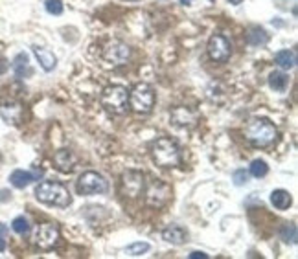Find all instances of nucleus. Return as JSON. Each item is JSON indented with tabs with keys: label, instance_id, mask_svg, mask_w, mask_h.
Here are the masks:
<instances>
[{
	"label": "nucleus",
	"instance_id": "nucleus-1",
	"mask_svg": "<svg viewBox=\"0 0 298 259\" xmlns=\"http://www.w3.org/2000/svg\"><path fill=\"white\" fill-rule=\"evenodd\" d=\"M245 138L256 147H269L276 142L278 131L269 119L252 118L245 125Z\"/></svg>",
	"mask_w": 298,
	"mask_h": 259
},
{
	"label": "nucleus",
	"instance_id": "nucleus-2",
	"mask_svg": "<svg viewBox=\"0 0 298 259\" xmlns=\"http://www.w3.org/2000/svg\"><path fill=\"white\" fill-rule=\"evenodd\" d=\"M35 197L39 202L43 204H48V206H59V208H66L70 206L72 197L68 193V189L65 188L59 182H41L35 188Z\"/></svg>",
	"mask_w": 298,
	"mask_h": 259
},
{
	"label": "nucleus",
	"instance_id": "nucleus-3",
	"mask_svg": "<svg viewBox=\"0 0 298 259\" xmlns=\"http://www.w3.org/2000/svg\"><path fill=\"white\" fill-rule=\"evenodd\" d=\"M151 154H153L155 162L162 167H177L182 160L179 145L170 138H158L151 145Z\"/></svg>",
	"mask_w": 298,
	"mask_h": 259
},
{
	"label": "nucleus",
	"instance_id": "nucleus-4",
	"mask_svg": "<svg viewBox=\"0 0 298 259\" xmlns=\"http://www.w3.org/2000/svg\"><path fill=\"white\" fill-rule=\"evenodd\" d=\"M101 105L110 114H125L129 107V90L122 85H110L101 94Z\"/></svg>",
	"mask_w": 298,
	"mask_h": 259
},
{
	"label": "nucleus",
	"instance_id": "nucleus-5",
	"mask_svg": "<svg viewBox=\"0 0 298 259\" xmlns=\"http://www.w3.org/2000/svg\"><path fill=\"white\" fill-rule=\"evenodd\" d=\"M155 105V92L147 83H138L129 92V107L138 114H147Z\"/></svg>",
	"mask_w": 298,
	"mask_h": 259
},
{
	"label": "nucleus",
	"instance_id": "nucleus-6",
	"mask_svg": "<svg viewBox=\"0 0 298 259\" xmlns=\"http://www.w3.org/2000/svg\"><path fill=\"white\" fill-rule=\"evenodd\" d=\"M107 189H109L107 180L96 171H85L78 180L79 195H100L107 193Z\"/></svg>",
	"mask_w": 298,
	"mask_h": 259
},
{
	"label": "nucleus",
	"instance_id": "nucleus-7",
	"mask_svg": "<svg viewBox=\"0 0 298 259\" xmlns=\"http://www.w3.org/2000/svg\"><path fill=\"white\" fill-rule=\"evenodd\" d=\"M142 189H144V175L140 171H135V169H129L122 175L120 180V193L123 197L136 198L140 197Z\"/></svg>",
	"mask_w": 298,
	"mask_h": 259
},
{
	"label": "nucleus",
	"instance_id": "nucleus-8",
	"mask_svg": "<svg viewBox=\"0 0 298 259\" xmlns=\"http://www.w3.org/2000/svg\"><path fill=\"white\" fill-rule=\"evenodd\" d=\"M230 53H232V44H230V41L227 37L219 35V33H215V35L210 37V41H208V55L214 61L217 63L228 61Z\"/></svg>",
	"mask_w": 298,
	"mask_h": 259
},
{
	"label": "nucleus",
	"instance_id": "nucleus-9",
	"mask_svg": "<svg viewBox=\"0 0 298 259\" xmlns=\"http://www.w3.org/2000/svg\"><path fill=\"white\" fill-rule=\"evenodd\" d=\"M171 197V188L160 180H153L149 184L147 191H145V201H147L149 206H155V208H160L164 206Z\"/></svg>",
	"mask_w": 298,
	"mask_h": 259
},
{
	"label": "nucleus",
	"instance_id": "nucleus-10",
	"mask_svg": "<svg viewBox=\"0 0 298 259\" xmlns=\"http://www.w3.org/2000/svg\"><path fill=\"white\" fill-rule=\"evenodd\" d=\"M57 241H59V230H57V226H53V224H50V223H44L37 228L35 245L39 246V248L50 250L52 246L57 245Z\"/></svg>",
	"mask_w": 298,
	"mask_h": 259
},
{
	"label": "nucleus",
	"instance_id": "nucleus-11",
	"mask_svg": "<svg viewBox=\"0 0 298 259\" xmlns=\"http://www.w3.org/2000/svg\"><path fill=\"white\" fill-rule=\"evenodd\" d=\"M129 55H131V52H129V48L123 43H110L103 50V59L107 63H113V65H123V63H127Z\"/></svg>",
	"mask_w": 298,
	"mask_h": 259
},
{
	"label": "nucleus",
	"instance_id": "nucleus-12",
	"mask_svg": "<svg viewBox=\"0 0 298 259\" xmlns=\"http://www.w3.org/2000/svg\"><path fill=\"white\" fill-rule=\"evenodd\" d=\"M33 53H35L37 61H39L41 68L46 72H52L57 65V59L53 55V52H50L48 48H43V46H33Z\"/></svg>",
	"mask_w": 298,
	"mask_h": 259
},
{
	"label": "nucleus",
	"instance_id": "nucleus-13",
	"mask_svg": "<svg viewBox=\"0 0 298 259\" xmlns=\"http://www.w3.org/2000/svg\"><path fill=\"white\" fill-rule=\"evenodd\" d=\"M171 118H173L175 125H182V127H193L195 122H197V116L193 114L190 109H186V107H177L171 112Z\"/></svg>",
	"mask_w": 298,
	"mask_h": 259
},
{
	"label": "nucleus",
	"instance_id": "nucleus-14",
	"mask_svg": "<svg viewBox=\"0 0 298 259\" xmlns=\"http://www.w3.org/2000/svg\"><path fill=\"white\" fill-rule=\"evenodd\" d=\"M53 160H55L57 167L61 169V171L65 173H70L72 169L76 167V162H78V158L74 156V153L68 149H59L55 153V156H53Z\"/></svg>",
	"mask_w": 298,
	"mask_h": 259
},
{
	"label": "nucleus",
	"instance_id": "nucleus-15",
	"mask_svg": "<svg viewBox=\"0 0 298 259\" xmlns=\"http://www.w3.org/2000/svg\"><path fill=\"white\" fill-rule=\"evenodd\" d=\"M162 237H164V241L179 246V245H184L186 243L188 233H186L184 228H180V226H177V224H171V226H167V228L162 232Z\"/></svg>",
	"mask_w": 298,
	"mask_h": 259
},
{
	"label": "nucleus",
	"instance_id": "nucleus-16",
	"mask_svg": "<svg viewBox=\"0 0 298 259\" xmlns=\"http://www.w3.org/2000/svg\"><path fill=\"white\" fill-rule=\"evenodd\" d=\"M33 173L30 171H24V169H15L11 175H9V182L13 188H18V189H24L33 182Z\"/></svg>",
	"mask_w": 298,
	"mask_h": 259
},
{
	"label": "nucleus",
	"instance_id": "nucleus-17",
	"mask_svg": "<svg viewBox=\"0 0 298 259\" xmlns=\"http://www.w3.org/2000/svg\"><path fill=\"white\" fill-rule=\"evenodd\" d=\"M271 204L276 210H287L293 204V198H291L289 191H285V189H274L271 193Z\"/></svg>",
	"mask_w": 298,
	"mask_h": 259
},
{
	"label": "nucleus",
	"instance_id": "nucleus-18",
	"mask_svg": "<svg viewBox=\"0 0 298 259\" xmlns=\"http://www.w3.org/2000/svg\"><path fill=\"white\" fill-rule=\"evenodd\" d=\"M0 114L8 123H18L22 116V109L18 103H6L0 107Z\"/></svg>",
	"mask_w": 298,
	"mask_h": 259
},
{
	"label": "nucleus",
	"instance_id": "nucleus-19",
	"mask_svg": "<svg viewBox=\"0 0 298 259\" xmlns=\"http://www.w3.org/2000/svg\"><path fill=\"white\" fill-rule=\"evenodd\" d=\"M13 68H15V74H17V77H30L31 74H33V70L30 68V59H28V55L24 52L18 53L17 57H15V63H13Z\"/></svg>",
	"mask_w": 298,
	"mask_h": 259
},
{
	"label": "nucleus",
	"instance_id": "nucleus-20",
	"mask_svg": "<svg viewBox=\"0 0 298 259\" xmlns=\"http://www.w3.org/2000/svg\"><path fill=\"white\" fill-rule=\"evenodd\" d=\"M287 85H289V77H287V74H284V72H280V70L271 72V75H269V87H271L272 90L284 92L285 88H287Z\"/></svg>",
	"mask_w": 298,
	"mask_h": 259
},
{
	"label": "nucleus",
	"instance_id": "nucleus-21",
	"mask_svg": "<svg viewBox=\"0 0 298 259\" xmlns=\"http://www.w3.org/2000/svg\"><path fill=\"white\" fill-rule=\"evenodd\" d=\"M274 59H276V65L280 68H284V70H291L294 66V63H296V57H294V53L291 50H282V52L276 53Z\"/></svg>",
	"mask_w": 298,
	"mask_h": 259
},
{
	"label": "nucleus",
	"instance_id": "nucleus-22",
	"mask_svg": "<svg viewBox=\"0 0 298 259\" xmlns=\"http://www.w3.org/2000/svg\"><path fill=\"white\" fill-rule=\"evenodd\" d=\"M269 173V166L265 160H254L250 164V175L256 176V178H263V176Z\"/></svg>",
	"mask_w": 298,
	"mask_h": 259
},
{
	"label": "nucleus",
	"instance_id": "nucleus-23",
	"mask_svg": "<svg viewBox=\"0 0 298 259\" xmlns=\"http://www.w3.org/2000/svg\"><path fill=\"white\" fill-rule=\"evenodd\" d=\"M11 228H13L15 233H18V235H28L30 233V223H28L26 217H17V219H13V223H11Z\"/></svg>",
	"mask_w": 298,
	"mask_h": 259
},
{
	"label": "nucleus",
	"instance_id": "nucleus-24",
	"mask_svg": "<svg viewBox=\"0 0 298 259\" xmlns=\"http://www.w3.org/2000/svg\"><path fill=\"white\" fill-rule=\"evenodd\" d=\"M280 237L285 243H296V226L294 224H285L280 232Z\"/></svg>",
	"mask_w": 298,
	"mask_h": 259
},
{
	"label": "nucleus",
	"instance_id": "nucleus-25",
	"mask_svg": "<svg viewBox=\"0 0 298 259\" xmlns=\"http://www.w3.org/2000/svg\"><path fill=\"white\" fill-rule=\"evenodd\" d=\"M147 250H149L147 243H133V245H129L127 248H125V254H129V255H142V254H145Z\"/></svg>",
	"mask_w": 298,
	"mask_h": 259
},
{
	"label": "nucleus",
	"instance_id": "nucleus-26",
	"mask_svg": "<svg viewBox=\"0 0 298 259\" xmlns=\"http://www.w3.org/2000/svg\"><path fill=\"white\" fill-rule=\"evenodd\" d=\"M249 43L252 46H259V44L267 43V33L263 30H254L252 33H249Z\"/></svg>",
	"mask_w": 298,
	"mask_h": 259
},
{
	"label": "nucleus",
	"instance_id": "nucleus-27",
	"mask_svg": "<svg viewBox=\"0 0 298 259\" xmlns=\"http://www.w3.org/2000/svg\"><path fill=\"white\" fill-rule=\"evenodd\" d=\"M44 8L50 15H61L63 13V2L61 0H46Z\"/></svg>",
	"mask_w": 298,
	"mask_h": 259
},
{
	"label": "nucleus",
	"instance_id": "nucleus-28",
	"mask_svg": "<svg viewBox=\"0 0 298 259\" xmlns=\"http://www.w3.org/2000/svg\"><path fill=\"white\" fill-rule=\"evenodd\" d=\"M232 180L236 186H245L249 182V171H245V169H236L232 175Z\"/></svg>",
	"mask_w": 298,
	"mask_h": 259
},
{
	"label": "nucleus",
	"instance_id": "nucleus-29",
	"mask_svg": "<svg viewBox=\"0 0 298 259\" xmlns=\"http://www.w3.org/2000/svg\"><path fill=\"white\" fill-rule=\"evenodd\" d=\"M190 257H192V259H199V257H201V259H206V257H208V255L202 254V252H192V254H190Z\"/></svg>",
	"mask_w": 298,
	"mask_h": 259
},
{
	"label": "nucleus",
	"instance_id": "nucleus-30",
	"mask_svg": "<svg viewBox=\"0 0 298 259\" xmlns=\"http://www.w3.org/2000/svg\"><path fill=\"white\" fill-rule=\"evenodd\" d=\"M6 235H8V226L0 223V237H6Z\"/></svg>",
	"mask_w": 298,
	"mask_h": 259
},
{
	"label": "nucleus",
	"instance_id": "nucleus-31",
	"mask_svg": "<svg viewBox=\"0 0 298 259\" xmlns=\"http://www.w3.org/2000/svg\"><path fill=\"white\" fill-rule=\"evenodd\" d=\"M6 68H8V65H6V59L0 57V74H4Z\"/></svg>",
	"mask_w": 298,
	"mask_h": 259
},
{
	"label": "nucleus",
	"instance_id": "nucleus-32",
	"mask_svg": "<svg viewBox=\"0 0 298 259\" xmlns=\"http://www.w3.org/2000/svg\"><path fill=\"white\" fill-rule=\"evenodd\" d=\"M6 250V241L4 237H0V252H4Z\"/></svg>",
	"mask_w": 298,
	"mask_h": 259
},
{
	"label": "nucleus",
	"instance_id": "nucleus-33",
	"mask_svg": "<svg viewBox=\"0 0 298 259\" xmlns=\"http://www.w3.org/2000/svg\"><path fill=\"white\" fill-rule=\"evenodd\" d=\"M8 195H9V191H2V193H0V201H6Z\"/></svg>",
	"mask_w": 298,
	"mask_h": 259
},
{
	"label": "nucleus",
	"instance_id": "nucleus-34",
	"mask_svg": "<svg viewBox=\"0 0 298 259\" xmlns=\"http://www.w3.org/2000/svg\"><path fill=\"white\" fill-rule=\"evenodd\" d=\"M228 2H230V4H234V6H237V4H241L243 0H228Z\"/></svg>",
	"mask_w": 298,
	"mask_h": 259
},
{
	"label": "nucleus",
	"instance_id": "nucleus-35",
	"mask_svg": "<svg viewBox=\"0 0 298 259\" xmlns=\"http://www.w3.org/2000/svg\"><path fill=\"white\" fill-rule=\"evenodd\" d=\"M193 0H180V4H184V6H188V4H192Z\"/></svg>",
	"mask_w": 298,
	"mask_h": 259
}]
</instances>
